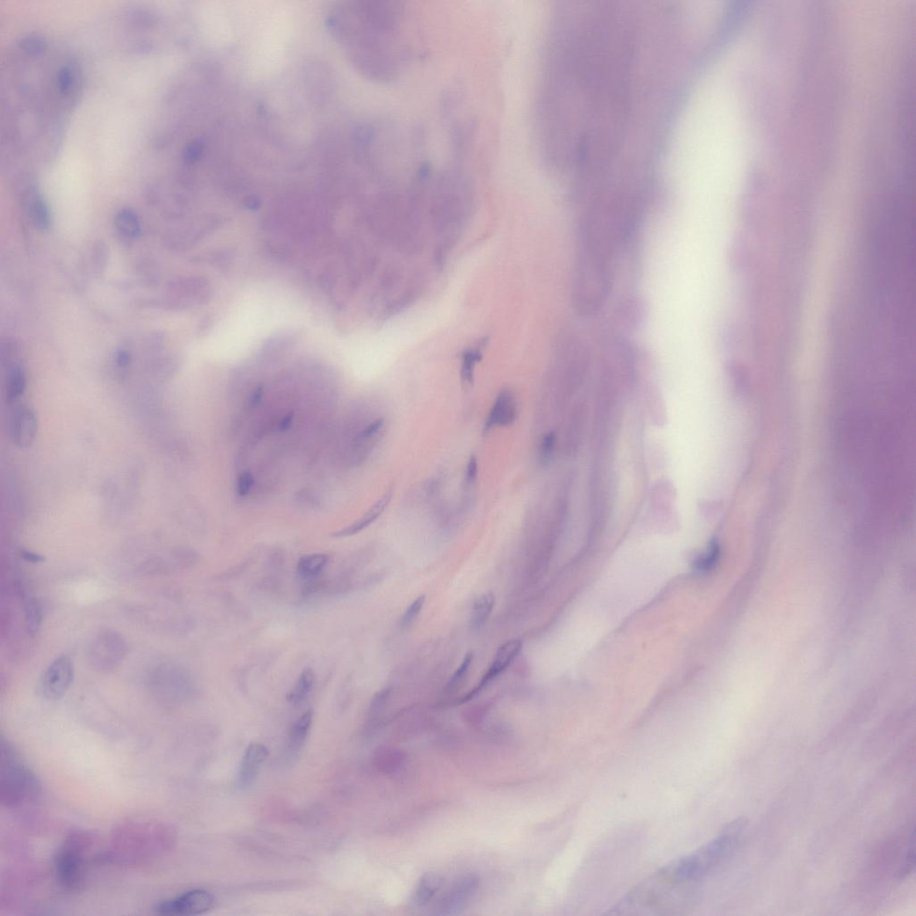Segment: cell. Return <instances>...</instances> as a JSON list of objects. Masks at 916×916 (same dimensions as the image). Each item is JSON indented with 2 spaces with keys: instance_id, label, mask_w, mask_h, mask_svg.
<instances>
[{
  "instance_id": "obj_7",
  "label": "cell",
  "mask_w": 916,
  "mask_h": 916,
  "mask_svg": "<svg viewBox=\"0 0 916 916\" xmlns=\"http://www.w3.org/2000/svg\"><path fill=\"white\" fill-rule=\"evenodd\" d=\"M522 650V642L519 639L508 641L503 646L498 648L495 653L491 666L488 667V671L483 675L478 687L471 690L466 697L461 699V702H466L473 699L476 695L486 687L491 681L503 673L508 667L513 663L515 658L518 656Z\"/></svg>"
},
{
  "instance_id": "obj_8",
  "label": "cell",
  "mask_w": 916,
  "mask_h": 916,
  "mask_svg": "<svg viewBox=\"0 0 916 916\" xmlns=\"http://www.w3.org/2000/svg\"><path fill=\"white\" fill-rule=\"evenodd\" d=\"M91 651L93 663L101 668L108 670L116 667L123 660L127 653V646L120 634L106 633L98 638Z\"/></svg>"
},
{
  "instance_id": "obj_18",
  "label": "cell",
  "mask_w": 916,
  "mask_h": 916,
  "mask_svg": "<svg viewBox=\"0 0 916 916\" xmlns=\"http://www.w3.org/2000/svg\"><path fill=\"white\" fill-rule=\"evenodd\" d=\"M79 70L76 64H64L61 66L56 74V88L57 91L61 96L69 98L73 91H76L78 86V80H80Z\"/></svg>"
},
{
  "instance_id": "obj_20",
  "label": "cell",
  "mask_w": 916,
  "mask_h": 916,
  "mask_svg": "<svg viewBox=\"0 0 916 916\" xmlns=\"http://www.w3.org/2000/svg\"><path fill=\"white\" fill-rule=\"evenodd\" d=\"M115 225L118 233L125 239L135 240L141 235L140 220L133 210L122 209L115 219Z\"/></svg>"
},
{
  "instance_id": "obj_23",
  "label": "cell",
  "mask_w": 916,
  "mask_h": 916,
  "mask_svg": "<svg viewBox=\"0 0 916 916\" xmlns=\"http://www.w3.org/2000/svg\"><path fill=\"white\" fill-rule=\"evenodd\" d=\"M915 830H912L910 837L908 839L907 847H905L903 859L899 870L898 871V878L899 880H904L908 875L912 874L915 869Z\"/></svg>"
},
{
  "instance_id": "obj_17",
  "label": "cell",
  "mask_w": 916,
  "mask_h": 916,
  "mask_svg": "<svg viewBox=\"0 0 916 916\" xmlns=\"http://www.w3.org/2000/svg\"><path fill=\"white\" fill-rule=\"evenodd\" d=\"M328 558L325 554H311L304 556L299 559L297 566V576L305 581L317 578L327 566Z\"/></svg>"
},
{
  "instance_id": "obj_21",
  "label": "cell",
  "mask_w": 916,
  "mask_h": 916,
  "mask_svg": "<svg viewBox=\"0 0 916 916\" xmlns=\"http://www.w3.org/2000/svg\"><path fill=\"white\" fill-rule=\"evenodd\" d=\"M315 682L314 671L307 668L301 673L293 689L287 694L288 704L293 706H299L310 695Z\"/></svg>"
},
{
  "instance_id": "obj_3",
  "label": "cell",
  "mask_w": 916,
  "mask_h": 916,
  "mask_svg": "<svg viewBox=\"0 0 916 916\" xmlns=\"http://www.w3.org/2000/svg\"><path fill=\"white\" fill-rule=\"evenodd\" d=\"M84 840L72 835L64 841L55 857L57 880L67 891H76L84 880Z\"/></svg>"
},
{
  "instance_id": "obj_34",
  "label": "cell",
  "mask_w": 916,
  "mask_h": 916,
  "mask_svg": "<svg viewBox=\"0 0 916 916\" xmlns=\"http://www.w3.org/2000/svg\"><path fill=\"white\" fill-rule=\"evenodd\" d=\"M383 425H384V420H383V419L373 420L372 423L368 424V425L365 427L362 432L360 433L358 436L359 439L369 440L371 439V437L377 435L379 430L382 429Z\"/></svg>"
},
{
  "instance_id": "obj_5",
  "label": "cell",
  "mask_w": 916,
  "mask_h": 916,
  "mask_svg": "<svg viewBox=\"0 0 916 916\" xmlns=\"http://www.w3.org/2000/svg\"><path fill=\"white\" fill-rule=\"evenodd\" d=\"M214 905V898L209 891L193 890L178 898L157 905L155 911L161 915H197L208 912Z\"/></svg>"
},
{
  "instance_id": "obj_1",
  "label": "cell",
  "mask_w": 916,
  "mask_h": 916,
  "mask_svg": "<svg viewBox=\"0 0 916 916\" xmlns=\"http://www.w3.org/2000/svg\"><path fill=\"white\" fill-rule=\"evenodd\" d=\"M344 26H334L355 62L382 83L399 81L413 59L407 40L408 10L402 2H358L344 8Z\"/></svg>"
},
{
  "instance_id": "obj_12",
  "label": "cell",
  "mask_w": 916,
  "mask_h": 916,
  "mask_svg": "<svg viewBox=\"0 0 916 916\" xmlns=\"http://www.w3.org/2000/svg\"><path fill=\"white\" fill-rule=\"evenodd\" d=\"M268 755L269 751L266 746L260 743H253L247 748L239 769V783L241 788H246L253 783Z\"/></svg>"
},
{
  "instance_id": "obj_31",
  "label": "cell",
  "mask_w": 916,
  "mask_h": 916,
  "mask_svg": "<svg viewBox=\"0 0 916 916\" xmlns=\"http://www.w3.org/2000/svg\"><path fill=\"white\" fill-rule=\"evenodd\" d=\"M481 355L476 351L467 353L464 357L462 378L466 383L473 382V372L474 365L479 361Z\"/></svg>"
},
{
  "instance_id": "obj_39",
  "label": "cell",
  "mask_w": 916,
  "mask_h": 916,
  "mask_svg": "<svg viewBox=\"0 0 916 916\" xmlns=\"http://www.w3.org/2000/svg\"><path fill=\"white\" fill-rule=\"evenodd\" d=\"M21 556L23 559H25V561L30 563H40L44 561V558L42 557V556H40L39 554H37V553L32 552V551H23L21 553Z\"/></svg>"
},
{
  "instance_id": "obj_11",
  "label": "cell",
  "mask_w": 916,
  "mask_h": 916,
  "mask_svg": "<svg viewBox=\"0 0 916 916\" xmlns=\"http://www.w3.org/2000/svg\"><path fill=\"white\" fill-rule=\"evenodd\" d=\"M517 416V405L513 394L505 389L497 396L490 413L485 423V430L496 426H508L513 423Z\"/></svg>"
},
{
  "instance_id": "obj_14",
  "label": "cell",
  "mask_w": 916,
  "mask_h": 916,
  "mask_svg": "<svg viewBox=\"0 0 916 916\" xmlns=\"http://www.w3.org/2000/svg\"><path fill=\"white\" fill-rule=\"evenodd\" d=\"M314 712L313 709H310L300 716L291 726L290 733L287 735V752L290 755H297L303 748L305 740L310 732L311 725H313Z\"/></svg>"
},
{
  "instance_id": "obj_33",
  "label": "cell",
  "mask_w": 916,
  "mask_h": 916,
  "mask_svg": "<svg viewBox=\"0 0 916 916\" xmlns=\"http://www.w3.org/2000/svg\"><path fill=\"white\" fill-rule=\"evenodd\" d=\"M555 444L556 437L554 433H549L546 434L544 439H542L541 450H539L542 463H547L551 459L553 452H554Z\"/></svg>"
},
{
  "instance_id": "obj_26",
  "label": "cell",
  "mask_w": 916,
  "mask_h": 916,
  "mask_svg": "<svg viewBox=\"0 0 916 916\" xmlns=\"http://www.w3.org/2000/svg\"><path fill=\"white\" fill-rule=\"evenodd\" d=\"M42 623V612L36 600H30L25 606V624L30 634H36Z\"/></svg>"
},
{
  "instance_id": "obj_36",
  "label": "cell",
  "mask_w": 916,
  "mask_h": 916,
  "mask_svg": "<svg viewBox=\"0 0 916 916\" xmlns=\"http://www.w3.org/2000/svg\"><path fill=\"white\" fill-rule=\"evenodd\" d=\"M478 474V462L476 457H471L469 462L467 464L466 471V481L467 483H474L476 481Z\"/></svg>"
},
{
  "instance_id": "obj_13",
  "label": "cell",
  "mask_w": 916,
  "mask_h": 916,
  "mask_svg": "<svg viewBox=\"0 0 916 916\" xmlns=\"http://www.w3.org/2000/svg\"><path fill=\"white\" fill-rule=\"evenodd\" d=\"M392 495V490L387 491V493L383 495V496L379 498V500L376 502V503L373 505L361 518L359 519V520L355 522L354 524L349 525L348 527H345L341 529V530L335 532L334 534H332V536H333L334 538L349 537V536L357 534L360 532L364 531L365 529L370 527L373 522H375L379 517H381L383 512L385 511L386 508L388 507L390 503Z\"/></svg>"
},
{
  "instance_id": "obj_28",
  "label": "cell",
  "mask_w": 916,
  "mask_h": 916,
  "mask_svg": "<svg viewBox=\"0 0 916 916\" xmlns=\"http://www.w3.org/2000/svg\"><path fill=\"white\" fill-rule=\"evenodd\" d=\"M425 600V595H420L419 597H417V598L413 600L408 607H407L406 612L403 614L401 621H400L403 627H408L415 622L417 617H418L420 613V610L423 608Z\"/></svg>"
},
{
  "instance_id": "obj_10",
  "label": "cell",
  "mask_w": 916,
  "mask_h": 916,
  "mask_svg": "<svg viewBox=\"0 0 916 916\" xmlns=\"http://www.w3.org/2000/svg\"><path fill=\"white\" fill-rule=\"evenodd\" d=\"M37 420L35 413L25 405H18L9 418V435L20 447H29L35 440Z\"/></svg>"
},
{
  "instance_id": "obj_24",
  "label": "cell",
  "mask_w": 916,
  "mask_h": 916,
  "mask_svg": "<svg viewBox=\"0 0 916 916\" xmlns=\"http://www.w3.org/2000/svg\"><path fill=\"white\" fill-rule=\"evenodd\" d=\"M719 555H721V549L716 542H711L707 551L697 558L694 562V569L697 572L710 571L714 568L716 563L718 562Z\"/></svg>"
},
{
  "instance_id": "obj_27",
  "label": "cell",
  "mask_w": 916,
  "mask_h": 916,
  "mask_svg": "<svg viewBox=\"0 0 916 916\" xmlns=\"http://www.w3.org/2000/svg\"><path fill=\"white\" fill-rule=\"evenodd\" d=\"M19 45L23 50V52L30 54V55H38V54L45 52L47 42L45 38L42 35L33 33V35L23 36L20 39Z\"/></svg>"
},
{
  "instance_id": "obj_6",
  "label": "cell",
  "mask_w": 916,
  "mask_h": 916,
  "mask_svg": "<svg viewBox=\"0 0 916 916\" xmlns=\"http://www.w3.org/2000/svg\"><path fill=\"white\" fill-rule=\"evenodd\" d=\"M480 887V878L476 874H468L454 882L443 895L436 907V915L459 914L469 903Z\"/></svg>"
},
{
  "instance_id": "obj_32",
  "label": "cell",
  "mask_w": 916,
  "mask_h": 916,
  "mask_svg": "<svg viewBox=\"0 0 916 916\" xmlns=\"http://www.w3.org/2000/svg\"><path fill=\"white\" fill-rule=\"evenodd\" d=\"M254 480L253 474L250 471H244L241 474L236 481V493L239 497H246L249 494L253 486Z\"/></svg>"
},
{
  "instance_id": "obj_40",
  "label": "cell",
  "mask_w": 916,
  "mask_h": 916,
  "mask_svg": "<svg viewBox=\"0 0 916 916\" xmlns=\"http://www.w3.org/2000/svg\"><path fill=\"white\" fill-rule=\"evenodd\" d=\"M293 420H294L293 413H287V415L283 416L282 419L280 420L279 429L280 430H287L290 429L292 425V423H293Z\"/></svg>"
},
{
  "instance_id": "obj_19",
  "label": "cell",
  "mask_w": 916,
  "mask_h": 916,
  "mask_svg": "<svg viewBox=\"0 0 916 916\" xmlns=\"http://www.w3.org/2000/svg\"><path fill=\"white\" fill-rule=\"evenodd\" d=\"M494 605L495 596L491 592L484 593L474 602L470 617L471 629L479 630L484 626L493 613Z\"/></svg>"
},
{
  "instance_id": "obj_15",
  "label": "cell",
  "mask_w": 916,
  "mask_h": 916,
  "mask_svg": "<svg viewBox=\"0 0 916 916\" xmlns=\"http://www.w3.org/2000/svg\"><path fill=\"white\" fill-rule=\"evenodd\" d=\"M444 878L440 874L428 873L420 878L413 895V904L417 907H424L433 900L437 892L442 888Z\"/></svg>"
},
{
  "instance_id": "obj_16",
  "label": "cell",
  "mask_w": 916,
  "mask_h": 916,
  "mask_svg": "<svg viewBox=\"0 0 916 916\" xmlns=\"http://www.w3.org/2000/svg\"><path fill=\"white\" fill-rule=\"evenodd\" d=\"M27 192L29 193L27 201H28L30 217H32L33 222L40 229H49L50 215L47 203L42 199V195L36 191L35 186L33 184L29 185Z\"/></svg>"
},
{
  "instance_id": "obj_22",
  "label": "cell",
  "mask_w": 916,
  "mask_h": 916,
  "mask_svg": "<svg viewBox=\"0 0 916 916\" xmlns=\"http://www.w3.org/2000/svg\"><path fill=\"white\" fill-rule=\"evenodd\" d=\"M26 389V375L21 366L13 365L8 370L6 396L10 402L16 401Z\"/></svg>"
},
{
  "instance_id": "obj_29",
  "label": "cell",
  "mask_w": 916,
  "mask_h": 916,
  "mask_svg": "<svg viewBox=\"0 0 916 916\" xmlns=\"http://www.w3.org/2000/svg\"><path fill=\"white\" fill-rule=\"evenodd\" d=\"M473 660H474L473 653H468L466 654V656L464 657V659L462 660V663H461L460 666L457 668L456 672L453 674V676L451 677L449 681V683H447V689H449L450 691L454 689V688H457L458 687V685H459L461 682L464 680V678L466 677V676L468 670H469L471 663H473Z\"/></svg>"
},
{
  "instance_id": "obj_9",
  "label": "cell",
  "mask_w": 916,
  "mask_h": 916,
  "mask_svg": "<svg viewBox=\"0 0 916 916\" xmlns=\"http://www.w3.org/2000/svg\"><path fill=\"white\" fill-rule=\"evenodd\" d=\"M646 318V307L639 297L629 296L624 298L614 311V324L619 328V333L639 330Z\"/></svg>"
},
{
  "instance_id": "obj_4",
  "label": "cell",
  "mask_w": 916,
  "mask_h": 916,
  "mask_svg": "<svg viewBox=\"0 0 916 916\" xmlns=\"http://www.w3.org/2000/svg\"><path fill=\"white\" fill-rule=\"evenodd\" d=\"M74 677L73 660L67 656L57 658L40 678L37 687L40 697L50 701L62 698L72 685Z\"/></svg>"
},
{
  "instance_id": "obj_38",
  "label": "cell",
  "mask_w": 916,
  "mask_h": 916,
  "mask_svg": "<svg viewBox=\"0 0 916 916\" xmlns=\"http://www.w3.org/2000/svg\"><path fill=\"white\" fill-rule=\"evenodd\" d=\"M131 362V355L127 351H120L117 355V364L120 367H127Z\"/></svg>"
},
{
  "instance_id": "obj_37",
  "label": "cell",
  "mask_w": 916,
  "mask_h": 916,
  "mask_svg": "<svg viewBox=\"0 0 916 916\" xmlns=\"http://www.w3.org/2000/svg\"><path fill=\"white\" fill-rule=\"evenodd\" d=\"M263 387H258V388L256 390H254L252 396H251L249 399L248 406L251 407V408H254V407H256L258 405H259V403L261 401V399H263Z\"/></svg>"
},
{
  "instance_id": "obj_2",
  "label": "cell",
  "mask_w": 916,
  "mask_h": 916,
  "mask_svg": "<svg viewBox=\"0 0 916 916\" xmlns=\"http://www.w3.org/2000/svg\"><path fill=\"white\" fill-rule=\"evenodd\" d=\"M38 789L39 784L35 775L27 768L15 748L2 740L0 799L3 805L9 807L21 805L33 798Z\"/></svg>"
},
{
  "instance_id": "obj_25",
  "label": "cell",
  "mask_w": 916,
  "mask_h": 916,
  "mask_svg": "<svg viewBox=\"0 0 916 916\" xmlns=\"http://www.w3.org/2000/svg\"><path fill=\"white\" fill-rule=\"evenodd\" d=\"M403 755L396 750H385L379 757V767L383 772H394L403 765Z\"/></svg>"
},
{
  "instance_id": "obj_35",
  "label": "cell",
  "mask_w": 916,
  "mask_h": 916,
  "mask_svg": "<svg viewBox=\"0 0 916 916\" xmlns=\"http://www.w3.org/2000/svg\"><path fill=\"white\" fill-rule=\"evenodd\" d=\"M201 152L202 145L200 144V142H193V144L188 145V147L184 151L185 162L188 163V164L195 162L199 158Z\"/></svg>"
},
{
  "instance_id": "obj_30",
  "label": "cell",
  "mask_w": 916,
  "mask_h": 916,
  "mask_svg": "<svg viewBox=\"0 0 916 916\" xmlns=\"http://www.w3.org/2000/svg\"><path fill=\"white\" fill-rule=\"evenodd\" d=\"M389 694V690L386 688V689L378 692L375 697H373L369 711L370 723L374 722L379 715L382 714L383 709L385 707L387 700H388Z\"/></svg>"
}]
</instances>
